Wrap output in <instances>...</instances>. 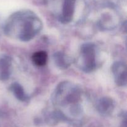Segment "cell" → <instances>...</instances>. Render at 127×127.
<instances>
[{
    "label": "cell",
    "instance_id": "6da1fadb",
    "mask_svg": "<svg viewBox=\"0 0 127 127\" xmlns=\"http://www.w3.org/2000/svg\"><path fill=\"white\" fill-rule=\"evenodd\" d=\"M42 27V21L35 13L22 10L10 16L5 23L4 31L7 37L26 42L35 37Z\"/></svg>",
    "mask_w": 127,
    "mask_h": 127
},
{
    "label": "cell",
    "instance_id": "7a4b0ae2",
    "mask_svg": "<svg viewBox=\"0 0 127 127\" xmlns=\"http://www.w3.org/2000/svg\"><path fill=\"white\" fill-rule=\"evenodd\" d=\"M81 94V89L76 84L69 81H63L57 86L54 92L53 100L57 105H69L72 114L78 115L81 112L79 105Z\"/></svg>",
    "mask_w": 127,
    "mask_h": 127
},
{
    "label": "cell",
    "instance_id": "3957f363",
    "mask_svg": "<svg viewBox=\"0 0 127 127\" xmlns=\"http://www.w3.org/2000/svg\"><path fill=\"white\" fill-rule=\"evenodd\" d=\"M77 66L86 73H91L96 68V48L94 43H85L82 45L77 60Z\"/></svg>",
    "mask_w": 127,
    "mask_h": 127
},
{
    "label": "cell",
    "instance_id": "277c9868",
    "mask_svg": "<svg viewBox=\"0 0 127 127\" xmlns=\"http://www.w3.org/2000/svg\"><path fill=\"white\" fill-rule=\"evenodd\" d=\"M77 0H63L58 20L62 24L70 23L76 11Z\"/></svg>",
    "mask_w": 127,
    "mask_h": 127
},
{
    "label": "cell",
    "instance_id": "5b68a950",
    "mask_svg": "<svg viewBox=\"0 0 127 127\" xmlns=\"http://www.w3.org/2000/svg\"><path fill=\"white\" fill-rule=\"evenodd\" d=\"M114 78V81L119 87H124L127 85L126 64L122 62H116L113 63L111 67Z\"/></svg>",
    "mask_w": 127,
    "mask_h": 127
},
{
    "label": "cell",
    "instance_id": "8992f818",
    "mask_svg": "<svg viewBox=\"0 0 127 127\" xmlns=\"http://www.w3.org/2000/svg\"><path fill=\"white\" fill-rule=\"evenodd\" d=\"M12 71V60L7 55L0 56V80H7Z\"/></svg>",
    "mask_w": 127,
    "mask_h": 127
},
{
    "label": "cell",
    "instance_id": "52a82bcc",
    "mask_svg": "<svg viewBox=\"0 0 127 127\" xmlns=\"http://www.w3.org/2000/svg\"><path fill=\"white\" fill-rule=\"evenodd\" d=\"M114 102L111 97H103L97 103V110L102 114H109L114 109Z\"/></svg>",
    "mask_w": 127,
    "mask_h": 127
},
{
    "label": "cell",
    "instance_id": "ba28073f",
    "mask_svg": "<svg viewBox=\"0 0 127 127\" xmlns=\"http://www.w3.org/2000/svg\"><path fill=\"white\" fill-rule=\"evenodd\" d=\"M53 59L55 65L62 69H66L71 64L70 58L63 52H57L53 55Z\"/></svg>",
    "mask_w": 127,
    "mask_h": 127
},
{
    "label": "cell",
    "instance_id": "9c48e42d",
    "mask_svg": "<svg viewBox=\"0 0 127 127\" xmlns=\"http://www.w3.org/2000/svg\"><path fill=\"white\" fill-rule=\"evenodd\" d=\"M10 90L16 98L21 102H27L29 100L28 94L25 92L24 88L18 83H14L10 86Z\"/></svg>",
    "mask_w": 127,
    "mask_h": 127
},
{
    "label": "cell",
    "instance_id": "30bf717a",
    "mask_svg": "<svg viewBox=\"0 0 127 127\" xmlns=\"http://www.w3.org/2000/svg\"><path fill=\"white\" fill-rule=\"evenodd\" d=\"M32 62L37 66L45 65L48 60V55L45 51H38L33 54L32 57Z\"/></svg>",
    "mask_w": 127,
    "mask_h": 127
},
{
    "label": "cell",
    "instance_id": "8fae6325",
    "mask_svg": "<svg viewBox=\"0 0 127 127\" xmlns=\"http://www.w3.org/2000/svg\"><path fill=\"white\" fill-rule=\"evenodd\" d=\"M122 127H127V122H126V119H125L124 122L122 123Z\"/></svg>",
    "mask_w": 127,
    "mask_h": 127
}]
</instances>
